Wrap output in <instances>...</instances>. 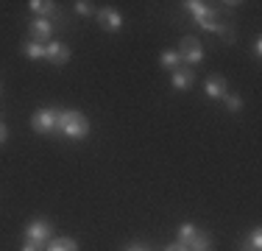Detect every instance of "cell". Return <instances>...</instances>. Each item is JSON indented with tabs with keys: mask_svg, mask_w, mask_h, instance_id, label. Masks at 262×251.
<instances>
[{
	"mask_svg": "<svg viewBox=\"0 0 262 251\" xmlns=\"http://www.w3.org/2000/svg\"><path fill=\"white\" fill-rule=\"evenodd\" d=\"M56 129L61 131L64 137H73V140H81V137L90 134V123L86 117L76 109H67V112H59V120H56Z\"/></svg>",
	"mask_w": 262,
	"mask_h": 251,
	"instance_id": "cell-1",
	"label": "cell"
},
{
	"mask_svg": "<svg viewBox=\"0 0 262 251\" xmlns=\"http://www.w3.org/2000/svg\"><path fill=\"white\" fill-rule=\"evenodd\" d=\"M179 56H182V59H187L190 65H198V61L204 59L201 42H198L195 36H184V39H182V48H179Z\"/></svg>",
	"mask_w": 262,
	"mask_h": 251,
	"instance_id": "cell-2",
	"label": "cell"
},
{
	"mask_svg": "<svg viewBox=\"0 0 262 251\" xmlns=\"http://www.w3.org/2000/svg\"><path fill=\"white\" fill-rule=\"evenodd\" d=\"M56 120H59V109H39L34 117H31V126L36 131H53L56 129Z\"/></svg>",
	"mask_w": 262,
	"mask_h": 251,
	"instance_id": "cell-3",
	"label": "cell"
},
{
	"mask_svg": "<svg viewBox=\"0 0 262 251\" xmlns=\"http://www.w3.org/2000/svg\"><path fill=\"white\" fill-rule=\"evenodd\" d=\"M26 240H34V243H42L51 240V223L48 221H31L28 229H26Z\"/></svg>",
	"mask_w": 262,
	"mask_h": 251,
	"instance_id": "cell-4",
	"label": "cell"
},
{
	"mask_svg": "<svg viewBox=\"0 0 262 251\" xmlns=\"http://www.w3.org/2000/svg\"><path fill=\"white\" fill-rule=\"evenodd\" d=\"M45 59H51L53 65H64V61H70V48H67L64 42H48Z\"/></svg>",
	"mask_w": 262,
	"mask_h": 251,
	"instance_id": "cell-5",
	"label": "cell"
},
{
	"mask_svg": "<svg viewBox=\"0 0 262 251\" xmlns=\"http://www.w3.org/2000/svg\"><path fill=\"white\" fill-rule=\"evenodd\" d=\"M53 34V23L51 20H42V17H36L34 23H31V36H34V42H39V45H45V39Z\"/></svg>",
	"mask_w": 262,
	"mask_h": 251,
	"instance_id": "cell-6",
	"label": "cell"
},
{
	"mask_svg": "<svg viewBox=\"0 0 262 251\" xmlns=\"http://www.w3.org/2000/svg\"><path fill=\"white\" fill-rule=\"evenodd\" d=\"M31 11H36V14L42 17V20H59V11H56V3H51V0H31Z\"/></svg>",
	"mask_w": 262,
	"mask_h": 251,
	"instance_id": "cell-7",
	"label": "cell"
},
{
	"mask_svg": "<svg viewBox=\"0 0 262 251\" xmlns=\"http://www.w3.org/2000/svg\"><path fill=\"white\" fill-rule=\"evenodd\" d=\"M98 23H101L106 31H120L123 28V17L117 14L115 9H101L98 11Z\"/></svg>",
	"mask_w": 262,
	"mask_h": 251,
	"instance_id": "cell-8",
	"label": "cell"
},
{
	"mask_svg": "<svg viewBox=\"0 0 262 251\" xmlns=\"http://www.w3.org/2000/svg\"><path fill=\"white\" fill-rule=\"evenodd\" d=\"M192 81H195L192 67H176L173 70V87L176 90H187V87H192Z\"/></svg>",
	"mask_w": 262,
	"mask_h": 251,
	"instance_id": "cell-9",
	"label": "cell"
},
{
	"mask_svg": "<svg viewBox=\"0 0 262 251\" xmlns=\"http://www.w3.org/2000/svg\"><path fill=\"white\" fill-rule=\"evenodd\" d=\"M187 248L190 251H212V237L207 232H195V235L190 237V243H187Z\"/></svg>",
	"mask_w": 262,
	"mask_h": 251,
	"instance_id": "cell-10",
	"label": "cell"
},
{
	"mask_svg": "<svg viewBox=\"0 0 262 251\" xmlns=\"http://www.w3.org/2000/svg\"><path fill=\"white\" fill-rule=\"evenodd\" d=\"M207 95L212 98V100H217V98H226V81L223 78H209L207 81Z\"/></svg>",
	"mask_w": 262,
	"mask_h": 251,
	"instance_id": "cell-11",
	"label": "cell"
},
{
	"mask_svg": "<svg viewBox=\"0 0 262 251\" xmlns=\"http://www.w3.org/2000/svg\"><path fill=\"white\" fill-rule=\"evenodd\" d=\"M198 25H201V28H207V31H223V25H221V20H217V14L212 9H207L204 11V17H198Z\"/></svg>",
	"mask_w": 262,
	"mask_h": 251,
	"instance_id": "cell-12",
	"label": "cell"
},
{
	"mask_svg": "<svg viewBox=\"0 0 262 251\" xmlns=\"http://www.w3.org/2000/svg\"><path fill=\"white\" fill-rule=\"evenodd\" d=\"M48 251H78V243L73 237H56V240H51Z\"/></svg>",
	"mask_w": 262,
	"mask_h": 251,
	"instance_id": "cell-13",
	"label": "cell"
},
{
	"mask_svg": "<svg viewBox=\"0 0 262 251\" xmlns=\"http://www.w3.org/2000/svg\"><path fill=\"white\" fill-rule=\"evenodd\" d=\"M23 53L28 56V59H45V45H39V42H26V45H23Z\"/></svg>",
	"mask_w": 262,
	"mask_h": 251,
	"instance_id": "cell-14",
	"label": "cell"
},
{
	"mask_svg": "<svg viewBox=\"0 0 262 251\" xmlns=\"http://www.w3.org/2000/svg\"><path fill=\"white\" fill-rule=\"evenodd\" d=\"M179 61H182L179 50H165V53H162V65H165V67H170V70H176V67H179Z\"/></svg>",
	"mask_w": 262,
	"mask_h": 251,
	"instance_id": "cell-15",
	"label": "cell"
},
{
	"mask_svg": "<svg viewBox=\"0 0 262 251\" xmlns=\"http://www.w3.org/2000/svg\"><path fill=\"white\" fill-rule=\"evenodd\" d=\"M195 226H192V223H182V226H179V243H184V246H187V243H190V237L192 235H195Z\"/></svg>",
	"mask_w": 262,
	"mask_h": 251,
	"instance_id": "cell-16",
	"label": "cell"
},
{
	"mask_svg": "<svg viewBox=\"0 0 262 251\" xmlns=\"http://www.w3.org/2000/svg\"><path fill=\"white\" fill-rule=\"evenodd\" d=\"M184 6L192 11V17H195V20H198V17H204V11H207V3H198V0H190V3H184Z\"/></svg>",
	"mask_w": 262,
	"mask_h": 251,
	"instance_id": "cell-17",
	"label": "cell"
},
{
	"mask_svg": "<svg viewBox=\"0 0 262 251\" xmlns=\"http://www.w3.org/2000/svg\"><path fill=\"white\" fill-rule=\"evenodd\" d=\"M92 3H86V0H78L76 3V14H81V17H86V14H92Z\"/></svg>",
	"mask_w": 262,
	"mask_h": 251,
	"instance_id": "cell-18",
	"label": "cell"
},
{
	"mask_svg": "<svg viewBox=\"0 0 262 251\" xmlns=\"http://www.w3.org/2000/svg\"><path fill=\"white\" fill-rule=\"evenodd\" d=\"M262 248V235H259V229L251 235V240H248V251H259Z\"/></svg>",
	"mask_w": 262,
	"mask_h": 251,
	"instance_id": "cell-19",
	"label": "cell"
},
{
	"mask_svg": "<svg viewBox=\"0 0 262 251\" xmlns=\"http://www.w3.org/2000/svg\"><path fill=\"white\" fill-rule=\"evenodd\" d=\"M226 103H229V109H232V112H237L243 106V100L237 98V95H226Z\"/></svg>",
	"mask_w": 262,
	"mask_h": 251,
	"instance_id": "cell-20",
	"label": "cell"
},
{
	"mask_svg": "<svg viewBox=\"0 0 262 251\" xmlns=\"http://www.w3.org/2000/svg\"><path fill=\"white\" fill-rule=\"evenodd\" d=\"M23 251H45V246H42V243H34V240H26L23 243Z\"/></svg>",
	"mask_w": 262,
	"mask_h": 251,
	"instance_id": "cell-21",
	"label": "cell"
},
{
	"mask_svg": "<svg viewBox=\"0 0 262 251\" xmlns=\"http://www.w3.org/2000/svg\"><path fill=\"white\" fill-rule=\"evenodd\" d=\"M165 251H190V248H187L184 243H173V246H167Z\"/></svg>",
	"mask_w": 262,
	"mask_h": 251,
	"instance_id": "cell-22",
	"label": "cell"
},
{
	"mask_svg": "<svg viewBox=\"0 0 262 251\" xmlns=\"http://www.w3.org/2000/svg\"><path fill=\"white\" fill-rule=\"evenodd\" d=\"M126 251H151L148 246H142V243H134V246H128Z\"/></svg>",
	"mask_w": 262,
	"mask_h": 251,
	"instance_id": "cell-23",
	"label": "cell"
},
{
	"mask_svg": "<svg viewBox=\"0 0 262 251\" xmlns=\"http://www.w3.org/2000/svg\"><path fill=\"white\" fill-rule=\"evenodd\" d=\"M6 137H9V129H6L3 123H0V142H6Z\"/></svg>",
	"mask_w": 262,
	"mask_h": 251,
	"instance_id": "cell-24",
	"label": "cell"
}]
</instances>
